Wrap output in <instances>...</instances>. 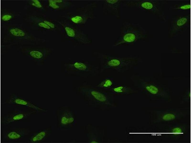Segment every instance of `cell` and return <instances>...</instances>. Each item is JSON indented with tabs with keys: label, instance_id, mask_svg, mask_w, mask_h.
<instances>
[{
	"label": "cell",
	"instance_id": "7c38bea8",
	"mask_svg": "<svg viewBox=\"0 0 191 143\" xmlns=\"http://www.w3.org/2000/svg\"><path fill=\"white\" fill-rule=\"evenodd\" d=\"M32 131L29 127H8L2 129L1 133L2 143H17L29 137Z\"/></svg>",
	"mask_w": 191,
	"mask_h": 143
},
{
	"label": "cell",
	"instance_id": "7a4b0ae2",
	"mask_svg": "<svg viewBox=\"0 0 191 143\" xmlns=\"http://www.w3.org/2000/svg\"><path fill=\"white\" fill-rule=\"evenodd\" d=\"M78 89L85 100L94 107L104 110L116 107L113 95L109 92L86 86H81Z\"/></svg>",
	"mask_w": 191,
	"mask_h": 143
},
{
	"label": "cell",
	"instance_id": "2e32d148",
	"mask_svg": "<svg viewBox=\"0 0 191 143\" xmlns=\"http://www.w3.org/2000/svg\"><path fill=\"white\" fill-rule=\"evenodd\" d=\"M52 129V127L50 126L37 131H32L28 137L27 143H39L45 142L51 135Z\"/></svg>",
	"mask_w": 191,
	"mask_h": 143
},
{
	"label": "cell",
	"instance_id": "cb8c5ba5",
	"mask_svg": "<svg viewBox=\"0 0 191 143\" xmlns=\"http://www.w3.org/2000/svg\"><path fill=\"white\" fill-rule=\"evenodd\" d=\"M65 30L68 36L71 37H74L75 35V33L74 30L72 28L69 27H66Z\"/></svg>",
	"mask_w": 191,
	"mask_h": 143
},
{
	"label": "cell",
	"instance_id": "484cf974",
	"mask_svg": "<svg viewBox=\"0 0 191 143\" xmlns=\"http://www.w3.org/2000/svg\"><path fill=\"white\" fill-rule=\"evenodd\" d=\"M71 20L75 23H79L82 21L83 19L81 17L77 16L72 18L71 19Z\"/></svg>",
	"mask_w": 191,
	"mask_h": 143
},
{
	"label": "cell",
	"instance_id": "5bb4252c",
	"mask_svg": "<svg viewBox=\"0 0 191 143\" xmlns=\"http://www.w3.org/2000/svg\"><path fill=\"white\" fill-rule=\"evenodd\" d=\"M140 87L141 91L155 100L168 101L170 97L168 91L158 85L141 81Z\"/></svg>",
	"mask_w": 191,
	"mask_h": 143
},
{
	"label": "cell",
	"instance_id": "d4e9b609",
	"mask_svg": "<svg viewBox=\"0 0 191 143\" xmlns=\"http://www.w3.org/2000/svg\"><path fill=\"white\" fill-rule=\"evenodd\" d=\"M57 2L55 0H49L48 1L49 5L52 8L54 9L58 8L59 6L56 4Z\"/></svg>",
	"mask_w": 191,
	"mask_h": 143
},
{
	"label": "cell",
	"instance_id": "52a82bcc",
	"mask_svg": "<svg viewBox=\"0 0 191 143\" xmlns=\"http://www.w3.org/2000/svg\"><path fill=\"white\" fill-rule=\"evenodd\" d=\"M129 6L137 8L155 16L162 23L166 21L164 13V6L168 3L167 0H141L130 1L126 3Z\"/></svg>",
	"mask_w": 191,
	"mask_h": 143
},
{
	"label": "cell",
	"instance_id": "44dd1931",
	"mask_svg": "<svg viewBox=\"0 0 191 143\" xmlns=\"http://www.w3.org/2000/svg\"><path fill=\"white\" fill-rule=\"evenodd\" d=\"M27 6L38 10H42L44 8V3L42 0H27Z\"/></svg>",
	"mask_w": 191,
	"mask_h": 143
},
{
	"label": "cell",
	"instance_id": "9c48e42d",
	"mask_svg": "<svg viewBox=\"0 0 191 143\" xmlns=\"http://www.w3.org/2000/svg\"><path fill=\"white\" fill-rule=\"evenodd\" d=\"M56 125L58 129L66 130L76 125V115L71 107L64 106L58 108L56 112Z\"/></svg>",
	"mask_w": 191,
	"mask_h": 143
},
{
	"label": "cell",
	"instance_id": "8992f818",
	"mask_svg": "<svg viewBox=\"0 0 191 143\" xmlns=\"http://www.w3.org/2000/svg\"><path fill=\"white\" fill-rule=\"evenodd\" d=\"M156 125L149 133L157 136H162L177 140L186 136L189 131L190 126L187 123H171Z\"/></svg>",
	"mask_w": 191,
	"mask_h": 143
},
{
	"label": "cell",
	"instance_id": "603a6c76",
	"mask_svg": "<svg viewBox=\"0 0 191 143\" xmlns=\"http://www.w3.org/2000/svg\"><path fill=\"white\" fill-rule=\"evenodd\" d=\"M190 91L189 90H187L183 96L181 102V104L185 103H189L191 100Z\"/></svg>",
	"mask_w": 191,
	"mask_h": 143
},
{
	"label": "cell",
	"instance_id": "ba28073f",
	"mask_svg": "<svg viewBox=\"0 0 191 143\" xmlns=\"http://www.w3.org/2000/svg\"><path fill=\"white\" fill-rule=\"evenodd\" d=\"M16 49L20 53L29 58L36 65L39 66L44 65L51 53L49 48L39 45L18 46Z\"/></svg>",
	"mask_w": 191,
	"mask_h": 143
},
{
	"label": "cell",
	"instance_id": "3957f363",
	"mask_svg": "<svg viewBox=\"0 0 191 143\" xmlns=\"http://www.w3.org/2000/svg\"><path fill=\"white\" fill-rule=\"evenodd\" d=\"M147 37V31L140 25L125 22L121 28L120 36L114 46L133 45L138 41L145 40Z\"/></svg>",
	"mask_w": 191,
	"mask_h": 143
},
{
	"label": "cell",
	"instance_id": "ac0fdd59",
	"mask_svg": "<svg viewBox=\"0 0 191 143\" xmlns=\"http://www.w3.org/2000/svg\"><path fill=\"white\" fill-rule=\"evenodd\" d=\"M169 9L174 11L190 12L191 1L190 0H182L172 5Z\"/></svg>",
	"mask_w": 191,
	"mask_h": 143
},
{
	"label": "cell",
	"instance_id": "5b68a950",
	"mask_svg": "<svg viewBox=\"0 0 191 143\" xmlns=\"http://www.w3.org/2000/svg\"><path fill=\"white\" fill-rule=\"evenodd\" d=\"M99 56L100 72H102L108 69L123 72L131 69L138 61L136 56L119 57L107 54H101Z\"/></svg>",
	"mask_w": 191,
	"mask_h": 143
},
{
	"label": "cell",
	"instance_id": "30bf717a",
	"mask_svg": "<svg viewBox=\"0 0 191 143\" xmlns=\"http://www.w3.org/2000/svg\"><path fill=\"white\" fill-rule=\"evenodd\" d=\"M65 72L84 77L95 75L99 72V68L88 61H74L66 64Z\"/></svg>",
	"mask_w": 191,
	"mask_h": 143
},
{
	"label": "cell",
	"instance_id": "ffe728a7",
	"mask_svg": "<svg viewBox=\"0 0 191 143\" xmlns=\"http://www.w3.org/2000/svg\"><path fill=\"white\" fill-rule=\"evenodd\" d=\"M115 84L113 77L107 76L104 78L96 86L101 90L108 92Z\"/></svg>",
	"mask_w": 191,
	"mask_h": 143
},
{
	"label": "cell",
	"instance_id": "e0dca14e",
	"mask_svg": "<svg viewBox=\"0 0 191 143\" xmlns=\"http://www.w3.org/2000/svg\"><path fill=\"white\" fill-rule=\"evenodd\" d=\"M136 91L133 87L124 84H115L109 91L112 95H127L132 94Z\"/></svg>",
	"mask_w": 191,
	"mask_h": 143
},
{
	"label": "cell",
	"instance_id": "9a60e30c",
	"mask_svg": "<svg viewBox=\"0 0 191 143\" xmlns=\"http://www.w3.org/2000/svg\"><path fill=\"white\" fill-rule=\"evenodd\" d=\"M37 114L33 110L15 109L2 115L1 123L2 125H6L13 123L23 122L26 121L31 115Z\"/></svg>",
	"mask_w": 191,
	"mask_h": 143
},
{
	"label": "cell",
	"instance_id": "8fae6325",
	"mask_svg": "<svg viewBox=\"0 0 191 143\" xmlns=\"http://www.w3.org/2000/svg\"><path fill=\"white\" fill-rule=\"evenodd\" d=\"M191 16L189 14L185 15H172L168 30L169 38L176 37L180 34L190 28Z\"/></svg>",
	"mask_w": 191,
	"mask_h": 143
},
{
	"label": "cell",
	"instance_id": "4fadbf2b",
	"mask_svg": "<svg viewBox=\"0 0 191 143\" xmlns=\"http://www.w3.org/2000/svg\"><path fill=\"white\" fill-rule=\"evenodd\" d=\"M4 103L9 106L25 107L28 110L34 111L37 113L44 114L48 111L46 109L38 106L32 101L14 93L10 95L8 98L5 99Z\"/></svg>",
	"mask_w": 191,
	"mask_h": 143
},
{
	"label": "cell",
	"instance_id": "277c9868",
	"mask_svg": "<svg viewBox=\"0 0 191 143\" xmlns=\"http://www.w3.org/2000/svg\"><path fill=\"white\" fill-rule=\"evenodd\" d=\"M187 108H172L148 110L150 121L153 125H159L175 122L187 117L190 114Z\"/></svg>",
	"mask_w": 191,
	"mask_h": 143
},
{
	"label": "cell",
	"instance_id": "6da1fadb",
	"mask_svg": "<svg viewBox=\"0 0 191 143\" xmlns=\"http://www.w3.org/2000/svg\"><path fill=\"white\" fill-rule=\"evenodd\" d=\"M2 50L4 54L13 45H36L43 43L42 39L36 37L26 28L17 24L2 25Z\"/></svg>",
	"mask_w": 191,
	"mask_h": 143
},
{
	"label": "cell",
	"instance_id": "d6986e66",
	"mask_svg": "<svg viewBox=\"0 0 191 143\" xmlns=\"http://www.w3.org/2000/svg\"><path fill=\"white\" fill-rule=\"evenodd\" d=\"M19 15L18 13L9 9L5 8L2 9L1 12V22L4 24H8L14 20Z\"/></svg>",
	"mask_w": 191,
	"mask_h": 143
},
{
	"label": "cell",
	"instance_id": "7402d4cb",
	"mask_svg": "<svg viewBox=\"0 0 191 143\" xmlns=\"http://www.w3.org/2000/svg\"><path fill=\"white\" fill-rule=\"evenodd\" d=\"M105 5H106L107 8H110L112 10L115 11L116 12H118L119 5L120 3V1L119 0H106L104 1Z\"/></svg>",
	"mask_w": 191,
	"mask_h": 143
}]
</instances>
